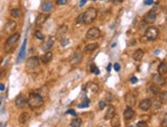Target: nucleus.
I'll return each instance as SVG.
<instances>
[{"label": "nucleus", "mask_w": 167, "mask_h": 127, "mask_svg": "<svg viewBox=\"0 0 167 127\" xmlns=\"http://www.w3.org/2000/svg\"><path fill=\"white\" fill-rule=\"evenodd\" d=\"M27 103L29 104V107H31L32 109H36L39 108L43 104V97L38 94V93H30Z\"/></svg>", "instance_id": "1"}, {"label": "nucleus", "mask_w": 167, "mask_h": 127, "mask_svg": "<svg viewBox=\"0 0 167 127\" xmlns=\"http://www.w3.org/2000/svg\"><path fill=\"white\" fill-rule=\"evenodd\" d=\"M96 16H97V10L94 7H89L84 12L83 23H85V24H91L96 18Z\"/></svg>", "instance_id": "2"}, {"label": "nucleus", "mask_w": 167, "mask_h": 127, "mask_svg": "<svg viewBox=\"0 0 167 127\" xmlns=\"http://www.w3.org/2000/svg\"><path fill=\"white\" fill-rule=\"evenodd\" d=\"M18 39H19V34H18V33H14V34L10 35V36L7 38V40H6V42H5V45H4L5 51H6V52H9V51L14 47V45L16 44V42L18 41Z\"/></svg>", "instance_id": "3"}, {"label": "nucleus", "mask_w": 167, "mask_h": 127, "mask_svg": "<svg viewBox=\"0 0 167 127\" xmlns=\"http://www.w3.org/2000/svg\"><path fill=\"white\" fill-rule=\"evenodd\" d=\"M40 65V59L38 56H32L30 58H28L27 62H26V70L28 72H34L35 70H37L39 68Z\"/></svg>", "instance_id": "4"}, {"label": "nucleus", "mask_w": 167, "mask_h": 127, "mask_svg": "<svg viewBox=\"0 0 167 127\" xmlns=\"http://www.w3.org/2000/svg\"><path fill=\"white\" fill-rule=\"evenodd\" d=\"M158 35H159V30L156 27H150V28H148L147 31H145V33H144L145 39L147 40H150V41H153V40L157 39Z\"/></svg>", "instance_id": "5"}, {"label": "nucleus", "mask_w": 167, "mask_h": 127, "mask_svg": "<svg viewBox=\"0 0 167 127\" xmlns=\"http://www.w3.org/2000/svg\"><path fill=\"white\" fill-rule=\"evenodd\" d=\"M99 36H100V31L98 28H95V27L90 28L86 33V38L90 39V40L97 39V38H99Z\"/></svg>", "instance_id": "6"}, {"label": "nucleus", "mask_w": 167, "mask_h": 127, "mask_svg": "<svg viewBox=\"0 0 167 127\" xmlns=\"http://www.w3.org/2000/svg\"><path fill=\"white\" fill-rule=\"evenodd\" d=\"M53 44H54V38L51 36H48V37H46V39L44 38V41L41 44V49L43 51H48L53 46Z\"/></svg>", "instance_id": "7"}, {"label": "nucleus", "mask_w": 167, "mask_h": 127, "mask_svg": "<svg viewBox=\"0 0 167 127\" xmlns=\"http://www.w3.org/2000/svg\"><path fill=\"white\" fill-rule=\"evenodd\" d=\"M156 17H157V11H156V9H152L144 15V22L152 24L156 20Z\"/></svg>", "instance_id": "8"}, {"label": "nucleus", "mask_w": 167, "mask_h": 127, "mask_svg": "<svg viewBox=\"0 0 167 127\" xmlns=\"http://www.w3.org/2000/svg\"><path fill=\"white\" fill-rule=\"evenodd\" d=\"M15 28H16V23L14 20H8L4 27V32L7 34H10L15 30Z\"/></svg>", "instance_id": "9"}, {"label": "nucleus", "mask_w": 167, "mask_h": 127, "mask_svg": "<svg viewBox=\"0 0 167 127\" xmlns=\"http://www.w3.org/2000/svg\"><path fill=\"white\" fill-rule=\"evenodd\" d=\"M135 100H136V98H135L134 94H132L130 92L125 94V102L128 107H133L135 104Z\"/></svg>", "instance_id": "10"}, {"label": "nucleus", "mask_w": 167, "mask_h": 127, "mask_svg": "<svg viewBox=\"0 0 167 127\" xmlns=\"http://www.w3.org/2000/svg\"><path fill=\"white\" fill-rule=\"evenodd\" d=\"M139 109L142 110V111H148L151 107H152V100L147 98V99H142L140 102H139Z\"/></svg>", "instance_id": "11"}, {"label": "nucleus", "mask_w": 167, "mask_h": 127, "mask_svg": "<svg viewBox=\"0 0 167 127\" xmlns=\"http://www.w3.org/2000/svg\"><path fill=\"white\" fill-rule=\"evenodd\" d=\"M48 18V14H45V13H40V14H38V16L36 17V26H38V27H40V26H42L45 22H46V19Z\"/></svg>", "instance_id": "12"}, {"label": "nucleus", "mask_w": 167, "mask_h": 127, "mask_svg": "<svg viewBox=\"0 0 167 127\" xmlns=\"http://www.w3.org/2000/svg\"><path fill=\"white\" fill-rule=\"evenodd\" d=\"M67 32H68V27H67L66 25H64V26H61V27L58 28L55 37H56L57 39H62V38L65 37V35L67 34Z\"/></svg>", "instance_id": "13"}, {"label": "nucleus", "mask_w": 167, "mask_h": 127, "mask_svg": "<svg viewBox=\"0 0 167 127\" xmlns=\"http://www.w3.org/2000/svg\"><path fill=\"white\" fill-rule=\"evenodd\" d=\"M81 60H82V53H81V52H76V53L73 55L72 59H71V65L75 67V66L79 65V64L81 62Z\"/></svg>", "instance_id": "14"}, {"label": "nucleus", "mask_w": 167, "mask_h": 127, "mask_svg": "<svg viewBox=\"0 0 167 127\" xmlns=\"http://www.w3.org/2000/svg\"><path fill=\"white\" fill-rule=\"evenodd\" d=\"M123 116H124V119H125V120H130V119H132L133 116H134V111H133L132 107H128V105H127V108L125 109V111H124V113H123Z\"/></svg>", "instance_id": "15"}, {"label": "nucleus", "mask_w": 167, "mask_h": 127, "mask_svg": "<svg viewBox=\"0 0 167 127\" xmlns=\"http://www.w3.org/2000/svg\"><path fill=\"white\" fill-rule=\"evenodd\" d=\"M152 80H153V82L155 83V84H157V85H163L164 83H165V80H164V78L162 77V75L161 74H154L153 75V77H152Z\"/></svg>", "instance_id": "16"}, {"label": "nucleus", "mask_w": 167, "mask_h": 127, "mask_svg": "<svg viewBox=\"0 0 167 127\" xmlns=\"http://www.w3.org/2000/svg\"><path fill=\"white\" fill-rule=\"evenodd\" d=\"M14 103H15V105H16L18 109H22V108H24V107L26 105L27 100H26V98H25L23 95H18V96L15 98Z\"/></svg>", "instance_id": "17"}, {"label": "nucleus", "mask_w": 167, "mask_h": 127, "mask_svg": "<svg viewBox=\"0 0 167 127\" xmlns=\"http://www.w3.org/2000/svg\"><path fill=\"white\" fill-rule=\"evenodd\" d=\"M53 7V3L51 1H45L41 4V10L44 12H50L52 10Z\"/></svg>", "instance_id": "18"}, {"label": "nucleus", "mask_w": 167, "mask_h": 127, "mask_svg": "<svg viewBox=\"0 0 167 127\" xmlns=\"http://www.w3.org/2000/svg\"><path fill=\"white\" fill-rule=\"evenodd\" d=\"M115 112H116V109L114 105H109L107 111H106V114H105V119L106 120H110L114 115H115Z\"/></svg>", "instance_id": "19"}, {"label": "nucleus", "mask_w": 167, "mask_h": 127, "mask_svg": "<svg viewBox=\"0 0 167 127\" xmlns=\"http://www.w3.org/2000/svg\"><path fill=\"white\" fill-rule=\"evenodd\" d=\"M26 45H27V39L24 40V42L22 44V47L19 49V53H18V56H17V62H19L24 58V56H25V53H26Z\"/></svg>", "instance_id": "20"}, {"label": "nucleus", "mask_w": 167, "mask_h": 127, "mask_svg": "<svg viewBox=\"0 0 167 127\" xmlns=\"http://www.w3.org/2000/svg\"><path fill=\"white\" fill-rule=\"evenodd\" d=\"M52 56H53V54H52L51 51H46V52L41 56V61L44 62V64H47V62H49V61L52 59Z\"/></svg>", "instance_id": "21"}, {"label": "nucleus", "mask_w": 167, "mask_h": 127, "mask_svg": "<svg viewBox=\"0 0 167 127\" xmlns=\"http://www.w3.org/2000/svg\"><path fill=\"white\" fill-rule=\"evenodd\" d=\"M143 50L142 49H136L134 52H133V59L134 60H140L141 58H142V56H143Z\"/></svg>", "instance_id": "22"}, {"label": "nucleus", "mask_w": 167, "mask_h": 127, "mask_svg": "<svg viewBox=\"0 0 167 127\" xmlns=\"http://www.w3.org/2000/svg\"><path fill=\"white\" fill-rule=\"evenodd\" d=\"M158 73L161 74V75L167 74V62L163 61V62H161L159 65V67H158Z\"/></svg>", "instance_id": "23"}, {"label": "nucleus", "mask_w": 167, "mask_h": 127, "mask_svg": "<svg viewBox=\"0 0 167 127\" xmlns=\"http://www.w3.org/2000/svg\"><path fill=\"white\" fill-rule=\"evenodd\" d=\"M30 119V115L28 114V113H22L20 115H19V117H18V122L20 123V124H25V123H27L28 122V120Z\"/></svg>", "instance_id": "24"}, {"label": "nucleus", "mask_w": 167, "mask_h": 127, "mask_svg": "<svg viewBox=\"0 0 167 127\" xmlns=\"http://www.w3.org/2000/svg\"><path fill=\"white\" fill-rule=\"evenodd\" d=\"M111 125L113 126V127H117V126H120V117L118 116V115H114L111 119Z\"/></svg>", "instance_id": "25"}, {"label": "nucleus", "mask_w": 167, "mask_h": 127, "mask_svg": "<svg viewBox=\"0 0 167 127\" xmlns=\"http://www.w3.org/2000/svg\"><path fill=\"white\" fill-rule=\"evenodd\" d=\"M97 47H98V44H97V43H90V44H87V45L84 47V51H85V52H90V51L95 50Z\"/></svg>", "instance_id": "26"}, {"label": "nucleus", "mask_w": 167, "mask_h": 127, "mask_svg": "<svg viewBox=\"0 0 167 127\" xmlns=\"http://www.w3.org/2000/svg\"><path fill=\"white\" fill-rule=\"evenodd\" d=\"M159 100H160L161 103H166L167 102V91L159 92Z\"/></svg>", "instance_id": "27"}, {"label": "nucleus", "mask_w": 167, "mask_h": 127, "mask_svg": "<svg viewBox=\"0 0 167 127\" xmlns=\"http://www.w3.org/2000/svg\"><path fill=\"white\" fill-rule=\"evenodd\" d=\"M87 89L90 90V91H92V92H97L98 91V86L95 83L90 82V83L87 84Z\"/></svg>", "instance_id": "28"}, {"label": "nucleus", "mask_w": 167, "mask_h": 127, "mask_svg": "<svg viewBox=\"0 0 167 127\" xmlns=\"http://www.w3.org/2000/svg\"><path fill=\"white\" fill-rule=\"evenodd\" d=\"M82 125V120L80 118H75L71 121V126L72 127H79Z\"/></svg>", "instance_id": "29"}, {"label": "nucleus", "mask_w": 167, "mask_h": 127, "mask_svg": "<svg viewBox=\"0 0 167 127\" xmlns=\"http://www.w3.org/2000/svg\"><path fill=\"white\" fill-rule=\"evenodd\" d=\"M150 91H151V93H152V94H154V95H157V94H159V92H160L159 86H157V84L151 85V86H150Z\"/></svg>", "instance_id": "30"}, {"label": "nucleus", "mask_w": 167, "mask_h": 127, "mask_svg": "<svg viewBox=\"0 0 167 127\" xmlns=\"http://www.w3.org/2000/svg\"><path fill=\"white\" fill-rule=\"evenodd\" d=\"M20 13H22L20 9H18V8H13L10 11V14L12 17H18V16H20Z\"/></svg>", "instance_id": "31"}, {"label": "nucleus", "mask_w": 167, "mask_h": 127, "mask_svg": "<svg viewBox=\"0 0 167 127\" xmlns=\"http://www.w3.org/2000/svg\"><path fill=\"white\" fill-rule=\"evenodd\" d=\"M35 37L38 38V39H40V40H44V38H45V36L40 31H36L35 32Z\"/></svg>", "instance_id": "32"}, {"label": "nucleus", "mask_w": 167, "mask_h": 127, "mask_svg": "<svg viewBox=\"0 0 167 127\" xmlns=\"http://www.w3.org/2000/svg\"><path fill=\"white\" fill-rule=\"evenodd\" d=\"M83 17H84V13L79 14V16H77V18H76V23H77V24L83 23Z\"/></svg>", "instance_id": "33"}, {"label": "nucleus", "mask_w": 167, "mask_h": 127, "mask_svg": "<svg viewBox=\"0 0 167 127\" xmlns=\"http://www.w3.org/2000/svg\"><path fill=\"white\" fill-rule=\"evenodd\" d=\"M69 42H70V40H69V39H67V38H65V37H64V38H62V39H61V41H60V44H61V46H62V47H64V46H67V45H68V44H69Z\"/></svg>", "instance_id": "34"}, {"label": "nucleus", "mask_w": 167, "mask_h": 127, "mask_svg": "<svg viewBox=\"0 0 167 127\" xmlns=\"http://www.w3.org/2000/svg\"><path fill=\"white\" fill-rule=\"evenodd\" d=\"M87 107H89V102L88 101H85L83 103H79L78 104V108L79 109H83V108H87Z\"/></svg>", "instance_id": "35"}, {"label": "nucleus", "mask_w": 167, "mask_h": 127, "mask_svg": "<svg viewBox=\"0 0 167 127\" xmlns=\"http://www.w3.org/2000/svg\"><path fill=\"white\" fill-rule=\"evenodd\" d=\"M98 107H99L100 110H103V109L106 108V101H105V100H100V101L98 102Z\"/></svg>", "instance_id": "36"}, {"label": "nucleus", "mask_w": 167, "mask_h": 127, "mask_svg": "<svg viewBox=\"0 0 167 127\" xmlns=\"http://www.w3.org/2000/svg\"><path fill=\"white\" fill-rule=\"evenodd\" d=\"M68 3V0H56V4L57 5H65Z\"/></svg>", "instance_id": "37"}, {"label": "nucleus", "mask_w": 167, "mask_h": 127, "mask_svg": "<svg viewBox=\"0 0 167 127\" xmlns=\"http://www.w3.org/2000/svg\"><path fill=\"white\" fill-rule=\"evenodd\" d=\"M67 113H68V114H70V115H72V116H74V117H76V116H77V113H76V112H75L73 109L68 110V111H67Z\"/></svg>", "instance_id": "38"}, {"label": "nucleus", "mask_w": 167, "mask_h": 127, "mask_svg": "<svg viewBox=\"0 0 167 127\" xmlns=\"http://www.w3.org/2000/svg\"><path fill=\"white\" fill-rule=\"evenodd\" d=\"M120 68H121V67H120L119 64H115V65H114V70H115L116 72H119V71H120Z\"/></svg>", "instance_id": "39"}, {"label": "nucleus", "mask_w": 167, "mask_h": 127, "mask_svg": "<svg viewBox=\"0 0 167 127\" xmlns=\"http://www.w3.org/2000/svg\"><path fill=\"white\" fill-rule=\"evenodd\" d=\"M153 2H154V0H143V3L145 5H151V4H153Z\"/></svg>", "instance_id": "40"}, {"label": "nucleus", "mask_w": 167, "mask_h": 127, "mask_svg": "<svg viewBox=\"0 0 167 127\" xmlns=\"http://www.w3.org/2000/svg\"><path fill=\"white\" fill-rule=\"evenodd\" d=\"M95 68H96V66H95L94 64H91V65H90V72H91V73H94Z\"/></svg>", "instance_id": "41"}, {"label": "nucleus", "mask_w": 167, "mask_h": 127, "mask_svg": "<svg viewBox=\"0 0 167 127\" xmlns=\"http://www.w3.org/2000/svg\"><path fill=\"white\" fill-rule=\"evenodd\" d=\"M130 82H131V83H133V84H134V83H136V82H137V78H136L135 76L131 77V78H130Z\"/></svg>", "instance_id": "42"}, {"label": "nucleus", "mask_w": 167, "mask_h": 127, "mask_svg": "<svg viewBox=\"0 0 167 127\" xmlns=\"http://www.w3.org/2000/svg\"><path fill=\"white\" fill-rule=\"evenodd\" d=\"M136 125H137V126H147V122H144V121H140V122H138Z\"/></svg>", "instance_id": "43"}, {"label": "nucleus", "mask_w": 167, "mask_h": 127, "mask_svg": "<svg viewBox=\"0 0 167 127\" xmlns=\"http://www.w3.org/2000/svg\"><path fill=\"white\" fill-rule=\"evenodd\" d=\"M123 0H113V2H114V4H120L121 2H122Z\"/></svg>", "instance_id": "44"}, {"label": "nucleus", "mask_w": 167, "mask_h": 127, "mask_svg": "<svg viewBox=\"0 0 167 127\" xmlns=\"http://www.w3.org/2000/svg\"><path fill=\"white\" fill-rule=\"evenodd\" d=\"M86 2H87V0H81V1H80V6H83Z\"/></svg>", "instance_id": "45"}, {"label": "nucleus", "mask_w": 167, "mask_h": 127, "mask_svg": "<svg viewBox=\"0 0 167 127\" xmlns=\"http://www.w3.org/2000/svg\"><path fill=\"white\" fill-rule=\"evenodd\" d=\"M94 74H96V75H98L99 74V70H98V68L96 67L95 68V70H94Z\"/></svg>", "instance_id": "46"}, {"label": "nucleus", "mask_w": 167, "mask_h": 127, "mask_svg": "<svg viewBox=\"0 0 167 127\" xmlns=\"http://www.w3.org/2000/svg\"><path fill=\"white\" fill-rule=\"evenodd\" d=\"M4 89H5V86H4V84H2V83H1V84H0V90H2V91H3Z\"/></svg>", "instance_id": "47"}, {"label": "nucleus", "mask_w": 167, "mask_h": 127, "mask_svg": "<svg viewBox=\"0 0 167 127\" xmlns=\"http://www.w3.org/2000/svg\"><path fill=\"white\" fill-rule=\"evenodd\" d=\"M111 67H112V65H109V66H108V71H109V72L111 71Z\"/></svg>", "instance_id": "48"}, {"label": "nucleus", "mask_w": 167, "mask_h": 127, "mask_svg": "<svg viewBox=\"0 0 167 127\" xmlns=\"http://www.w3.org/2000/svg\"><path fill=\"white\" fill-rule=\"evenodd\" d=\"M1 61H2V57L0 56V65H1Z\"/></svg>", "instance_id": "49"}, {"label": "nucleus", "mask_w": 167, "mask_h": 127, "mask_svg": "<svg viewBox=\"0 0 167 127\" xmlns=\"http://www.w3.org/2000/svg\"><path fill=\"white\" fill-rule=\"evenodd\" d=\"M92 1H96V0H92Z\"/></svg>", "instance_id": "50"}, {"label": "nucleus", "mask_w": 167, "mask_h": 127, "mask_svg": "<svg viewBox=\"0 0 167 127\" xmlns=\"http://www.w3.org/2000/svg\"><path fill=\"white\" fill-rule=\"evenodd\" d=\"M0 104H1V101H0Z\"/></svg>", "instance_id": "51"}]
</instances>
